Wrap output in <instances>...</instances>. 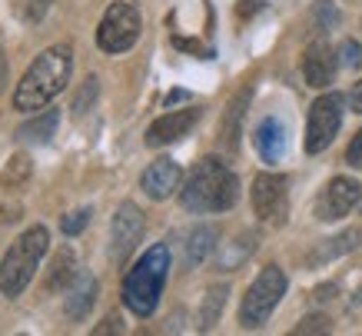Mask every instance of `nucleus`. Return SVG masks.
I'll return each instance as SVG.
<instances>
[{
    "label": "nucleus",
    "mask_w": 362,
    "mask_h": 336,
    "mask_svg": "<svg viewBox=\"0 0 362 336\" xmlns=\"http://www.w3.org/2000/svg\"><path fill=\"white\" fill-rule=\"evenodd\" d=\"M359 196H362V186L352 177H332L329 186L316 200V220H326V223L342 220L352 206L359 203Z\"/></svg>",
    "instance_id": "obj_10"
},
{
    "label": "nucleus",
    "mask_w": 362,
    "mask_h": 336,
    "mask_svg": "<svg viewBox=\"0 0 362 336\" xmlns=\"http://www.w3.org/2000/svg\"><path fill=\"white\" fill-rule=\"evenodd\" d=\"M250 97H252V90L243 87L240 94L230 100V107H226V113H223V120H220V140H223V147H226L230 153L240 150L243 117H246V107H250Z\"/></svg>",
    "instance_id": "obj_16"
},
{
    "label": "nucleus",
    "mask_w": 362,
    "mask_h": 336,
    "mask_svg": "<svg viewBox=\"0 0 362 336\" xmlns=\"http://www.w3.org/2000/svg\"><path fill=\"white\" fill-rule=\"evenodd\" d=\"M303 77H306L309 87H329L332 77H336V54L326 40H313L303 54Z\"/></svg>",
    "instance_id": "obj_13"
},
{
    "label": "nucleus",
    "mask_w": 362,
    "mask_h": 336,
    "mask_svg": "<svg viewBox=\"0 0 362 336\" xmlns=\"http://www.w3.org/2000/svg\"><path fill=\"white\" fill-rule=\"evenodd\" d=\"M21 213V206H0V223H13Z\"/></svg>",
    "instance_id": "obj_35"
},
{
    "label": "nucleus",
    "mask_w": 362,
    "mask_h": 336,
    "mask_svg": "<svg viewBox=\"0 0 362 336\" xmlns=\"http://www.w3.org/2000/svg\"><path fill=\"white\" fill-rule=\"evenodd\" d=\"M47 247H50L47 227H30L13 240L11 250H7L4 260H0V293H4V296L13 300V296H21V293L27 290L30 276L37 273L40 260H44Z\"/></svg>",
    "instance_id": "obj_4"
},
{
    "label": "nucleus",
    "mask_w": 362,
    "mask_h": 336,
    "mask_svg": "<svg viewBox=\"0 0 362 336\" xmlns=\"http://www.w3.org/2000/svg\"><path fill=\"white\" fill-rule=\"evenodd\" d=\"M97 303V276L93 273H77L74 283L66 286V296H64V310L70 320H83V316L93 310Z\"/></svg>",
    "instance_id": "obj_15"
},
{
    "label": "nucleus",
    "mask_w": 362,
    "mask_h": 336,
    "mask_svg": "<svg viewBox=\"0 0 362 336\" xmlns=\"http://www.w3.org/2000/svg\"><path fill=\"white\" fill-rule=\"evenodd\" d=\"M33 174V160L30 153H13L11 160L4 163V170H0V186H7V190H17L30 180Z\"/></svg>",
    "instance_id": "obj_21"
},
{
    "label": "nucleus",
    "mask_w": 362,
    "mask_h": 336,
    "mask_svg": "<svg viewBox=\"0 0 362 336\" xmlns=\"http://www.w3.org/2000/svg\"><path fill=\"white\" fill-rule=\"evenodd\" d=\"M77 260H74V250L70 247H60L57 250L54 263H50V276H47V290H66L74 276H77Z\"/></svg>",
    "instance_id": "obj_20"
},
{
    "label": "nucleus",
    "mask_w": 362,
    "mask_h": 336,
    "mask_svg": "<svg viewBox=\"0 0 362 336\" xmlns=\"http://www.w3.org/2000/svg\"><path fill=\"white\" fill-rule=\"evenodd\" d=\"M140 30H143L140 11L133 4H127V0H117V4H110V11L103 13V21L97 27V47L103 54H123V50H130L140 40Z\"/></svg>",
    "instance_id": "obj_6"
},
{
    "label": "nucleus",
    "mask_w": 362,
    "mask_h": 336,
    "mask_svg": "<svg viewBox=\"0 0 362 336\" xmlns=\"http://www.w3.org/2000/svg\"><path fill=\"white\" fill-rule=\"evenodd\" d=\"M342 107H346L342 94H322L309 107V120H306V150L309 153H322L336 140V133L342 127Z\"/></svg>",
    "instance_id": "obj_7"
},
{
    "label": "nucleus",
    "mask_w": 362,
    "mask_h": 336,
    "mask_svg": "<svg viewBox=\"0 0 362 336\" xmlns=\"http://www.w3.org/2000/svg\"><path fill=\"white\" fill-rule=\"evenodd\" d=\"M286 293V273L279 267H263L259 276L250 283V290L243 296L240 306V323L246 330H259V326L273 316V310L279 306Z\"/></svg>",
    "instance_id": "obj_5"
},
{
    "label": "nucleus",
    "mask_w": 362,
    "mask_h": 336,
    "mask_svg": "<svg viewBox=\"0 0 362 336\" xmlns=\"http://www.w3.org/2000/svg\"><path fill=\"white\" fill-rule=\"evenodd\" d=\"M216 237H220V233H216V227H206V223L189 230L187 253H183V263H187L189 270H193V267H199V263H203L209 253L216 250Z\"/></svg>",
    "instance_id": "obj_18"
},
{
    "label": "nucleus",
    "mask_w": 362,
    "mask_h": 336,
    "mask_svg": "<svg viewBox=\"0 0 362 336\" xmlns=\"http://www.w3.org/2000/svg\"><path fill=\"white\" fill-rule=\"evenodd\" d=\"M57 127H60V110H44V113L27 120L21 130H17V137L30 143H47L57 133Z\"/></svg>",
    "instance_id": "obj_19"
},
{
    "label": "nucleus",
    "mask_w": 362,
    "mask_h": 336,
    "mask_svg": "<svg viewBox=\"0 0 362 336\" xmlns=\"http://www.w3.org/2000/svg\"><path fill=\"white\" fill-rule=\"evenodd\" d=\"M259 7H263L259 0H240V7H236V13H240V17H250V13H256Z\"/></svg>",
    "instance_id": "obj_33"
},
{
    "label": "nucleus",
    "mask_w": 362,
    "mask_h": 336,
    "mask_svg": "<svg viewBox=\"0 0 362 336\" xmlns=\"http://www.w3.org/2000/svg\"><path fill=\"white\" fill-rule=\"evenodd\" d=\"M187 97H189L187 90H173V94L166 97V107H170V103H176V100H187Z\"/></svg>",
    "instance_id": "obj_36"
},
{
    "label": "nucleus",
    "mask_w": 362,
    "mask_h": 336,
    "mask_svg": "<svg viewBox=\"0 0 362 336\" xmlns=\"http://www.w3.org/2000/svg\"><path fill=\"white\" fill-rule=\"evenodd\" d=\"M107 333H123V320H120V316H107V320L93 330V336H107Z\"/></svg>",
    "instance_id": "obj_30"
},
{
    "label": "nucleus",
    "mask_w": 362,
    "mask_h": 336,
    "mask_svg": "<svg viewBox=\"0 0 362 336\" xmlns=\"http://www.w3.org/2000/svg\"><path fill=\"white\" fill-rule=\"evenodd\" d=\"M0 57H4V50H0ZM0 74H7V64H4V60H0Z\"/></svg>",
    "instance_id": "obj_37"
},
{
    "label": "nucleus",
    "mask_w": 362,
    "mask_h": 336,
    "mask_svg": "<svg viewBox=\"0 0 362 336\" xmlns=\"http://www.w3.org/2000/svg\"><path fill=\"white\" fill-rule=\"evenodd\" d=\"M359 210H362V196H359Z\"/></svg>",
    "instance_id": "obj_38"
},
{
    "label": "nucleus",
    "mask_w": 362,
    "mask_h": 336,
    "mask_svg": "<svg viewBox=\"0 0 362 336\" xmlns=\"http://www.w3.org/2000/svg\"><path fill=\"white\" fill-rule=\"evenodd\" d=\"M173 44L180 47V50H189V54H199V57H213V50L209 47H203L199 40H183V37H173Z\"/></svg>",
    "instance_id": "obj_29"
},
{
    "label": "nucleus",
    "mask_w": 362,
    "mask_h": 336,
    "mask_svg": "<svg viewBox=\"0 0 362 336\" xmlns=\"http://www.w3.org/2000/svg\"><path fill=\"white\" fill-rule=\"evenodd\" d=\"M252 210L266 223H286L289 213V180L283 174H259L252 180Z\"/></svg>",
    "instance_id": "obj_8"
},
{
    "label": "nucleus",
    "mask_w": 362,
    "mask_h": 336,
    "mask_svg": "<svg viewBox=\"0 0 362 336\" xmlns=\"http://www.w3.org/2000/svg\"><path fill=\"white\" fill-rule=\"evenodd\" d=\"M97 94H100V80H97V77H87L83 90H80L77 97H74V113H77V117H83V113H87V110L93 107Z\"/></svg>",
    "instance_id": "obj_23"
},
{
    "label": "nucleus",
    "mask_w": 362,
    "mask_h": 336,
    "mask_svg": "<svg viewBox=\"0 0 362 336\" xmlns=\"http://www.w3.org/2000/svg\"><path fill=\"white\" fill-rule=\"evenodd\" d=\"M50 4H54V0H30V21H40V17H44L47 11H50Z\"/></svg>",
    "instance_id": "obj_31"
},
{
    "label": "nucleus",
    "mask_w": 362,
    "mask_h": 336,
    "mask_svg": "<svg viewBox=\"0 0 362 336\" xmlns=\"http://www.w3.org/2000/svg\"><path fill=\"white\" fill-rule=\"evenodd\" d=\"M332 296H336V286H332V283H326V286H319V290L313 293V300H316V303H329Z\"/></svg>",
    "instance_id": "obj_32"
},
{
    "label": "nucleus",
    "mask_w": 362,
    "mask_h": 336,
    "mask_svg": "<svg viewBox=\"0 0 362 336\" xmlns=\"http://www.w3.org/2000/svg\"><path fill=\"white\" fill-rule=\"evenodd\" d=\"M240 200V180L216 157H203L193 167L187 186L180 190V203L189 213H223Z\"/></svg>",
    "instance_id": "obj_2"
},
{
    "label": "nucleus",
    "mask_w": 362,
    "mask_h": 336,
    "mask_svg": "<svg viewBox=\"0 0 362 336\" xmlns=\"http://www.w3.org/2000/svg\"><path fill=\"white\" fill-rule=\"evenodd\" d=\"M296 336H306V333H332V320L329 316H322V313H313V316H306L303 323L293 330Z\"/></svg>",
    "instance_id": "obj_24"
},
{
    "label": "nucleus",
    "mask_w": 362,
    "mask_h": 336,
    "mask_svg": "<svg viewBox=\"0 0 362 336\" xmlns=\"http://www.w3.org/2000/svg\"><path fill=\"white\" fill-rule=\"evenodd\" d=\"M223 306H226V286H209L206 296H203V310H199V330H213Z\"/></svg>",
    "instance_id": "obj_22"
},
{
    "label": "nucleus",
    "mask_w": 362,
    "mask_h": 336,
    "mask_svg": "<svg viewBox=\"0 0 362 336\" xmlns=\"http://www.w3.org/2000/svg\"><path fill=\"white\" fill-rule=\"evenodd\" d=\"M166 273H170V250H166V243H156L123 276V306L136 316H150L163 296Z\"/></svg>",
    "instance_id": "obj_3"
},
{
    "label": "nucleus",
    "mask_w": 362,
    "mask_h": 336,
    "mask_svg": "<svg viewBox=\"0 0 362 336\" xmlns=\"http://www.w3.org/2000/svg\"><path fill=\"white\" fill-rule=\"evenodd\" d=\"M140 240H143V213L140 206L127 200V203H120V210H117V217L110 223V260L117 267H123Z\"/></svg>",
    "instance_id": "obj_9"
},
{
    "label": "nucleus",
    "mask_w": 362,
    "mask_h": 336,
    "mask_svg": "<svg viewBox=\"0 0 362 336\" xmlns=\"http://www.w3.org/2000/svg\"><path fill=\"white\" fill-rule=\"evenodd\" d=\"M316 17L322 27H336V11H332V0H316Z\"/></svg>",
    "instance_id": "obj_27"
},
{
    "label": "nucleus",
    "mask_w": 362,
    "mask_h": 336,
    "mask_svg": "<svg viewBox=\"0 0 362 336\" xmlns=\"http://www.w3.org/2000/svg\"><path fill=\"white\" fill-rule=\"evenodd\" d=\"M70 70H74V50L66 44L47 47L21 77V84L13 90V107L23 110V113L44 110L70 84Z\"/></svg>",
    "instance_id": "obj_1"
},
{
    "label": "nucleus",
    "mask_w": 362,
    "mask_h": 336,
    "mask_svg": "<svg viewBox=\"0 0 362 336\" xmlns=\"http://www.w3.org/2000/svg\"><path fill=\"white\" fill-rule=\"evenodd\" d=\"M197 120H199V107L170 110V113H163L160 120L150 123V130H146V147H166V143L183 140V137L197 127Z\"/></svg>",
    "instance_id": "obj_11"
},
{
    "label": "nucleus",
    "mask_w": 362,
    "mask_h": 336,
    "mask_svg": "<svg viewBox=\"0 0 362 336\" xmlns=\"http://www.w3.org/2000/svg\"><path fill=\"white\" fill-rule=\"evenodd\" d=\"M349 107L356 110V113H362V80L352 87V94H349Z\"/></svg>",
    "instance_id": "obj_34"
},
{
    "label": "nucleus",
    "mask_w": 362,
    "mask_h": 336,
    "mask_svg": "<svg viewBox=\"0 0 362 336\" xmlns=\"http://www.w3.org/2000/svg\"><path fill=\"white\" fill-rule=\"evenodd\" d=\"M362 247V227H349V230H342L339 237H332V240H322L313 253H309V267H319V263H326V260H336V257H342V253H349V250Z\"/></svg>",
    "instance_id": "obj_17"
},
{
    "label": "nucleus",
    "mask_w": 362,
    "mask_h": 336,
    "mask_svg": "<svg viewBox=\"0 0 362 336\" xmlns=\"http://www.w3.org/2000/svg\"><path fill=\"white\" fill-rule=\"evenodd\" d=\"M339 64L342 67H349V70H356V67H362V47L356 44V40H342L339 47Z\"/></svg>",
    "instance_id": "obj_26"
},
{
    "label": "nucleus",
    "mask_w": 362,
    "mask_h": 336,
    "mask_svg": "<svg viewBox=\"0 0 362 336\" xmlns=\"http://www.w3.org/2000/svg\"><path fill=\"white\" fill-rule=\"evenodd\" d=\"M346 160H349V167H356V170H362V130L352 137L349 150H346Z\"/></svg>",
    "instance_id": "obj_28"
},
{
    "label": "nucleus",
    "mask_w": 362,
    "mask_h": 336,
    "mask_svg": "<svg viewBox=\"0 0 362 336\" xmlns=\"http://www.w3.org/2000/svg\"><path fill=\"white\" fill-rule=\"evenodd\" d=\"M90 223V206H83V210H74V213H66L64 220H60V227H64L66 237H77L80 230Z\"/></svg>",
    "instance_id": "obj_25"
},
{
    "label": "nucleus",
    "mask_w": 362,
    "mask_h": 336,
    "mask_svg": "<svg viewBox=\"0 0 362 336\" xmlns=\"http://www.w3.org/2000/svg\"><path fill=\"white\" fill-rule=\"evenodd\" d=\"M252 143L266 163H279L286 157V147H289V130L279 117H266L259 120V127L252 133Z\"/></svg>",
    "instance_id": "obj_14"
},
{
    "label": "nucleus",
    "mask_w": 362,
    "mask_h": 336,
    "mask_svg": "<svg viewBox=\"0 0 362 336\" xmlns=\"http://www.w3.org/2000/svg\"><path fill=\"white\" fill-rule=\"evenodd\" d=\"M180 180H183V170H180V163L170 160V157H160L153 160L140 177V186L143 194L150 196V200H166L170 194L180 190Z\"/></svg>",
    "instance_id": "obj_12"
}]
</instances>
